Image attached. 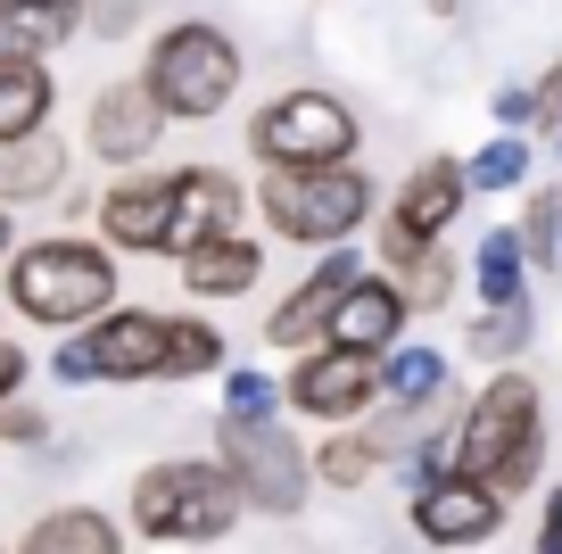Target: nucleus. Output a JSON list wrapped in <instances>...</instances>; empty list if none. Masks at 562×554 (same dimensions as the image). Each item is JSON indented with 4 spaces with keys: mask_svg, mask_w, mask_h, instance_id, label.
I'll return each instance as SVG.
<instances>
[{
    "mask_svg": "<svg viewBox=\"0 0 562 554\" xmlns=\"http://www.w3.org/2000/svg\"><path fill=\"white\" fill-rule=\"evenodd\" d=\"M546 398L529 373H488L463 414V439H456V480H480L496 497H521L529 480L546 472Z\"/></svg>",
    "mask_w": 562,
    "mask_h": 554,
    "instance_id": "nucleus-1",
    "label": "nucleus"
},
{
    "mask_svg": "<svg viewBox=\"0 0 562 554\" xmlns=\"http://www.w3.org/2000/svg\"><path fill=\"white\" fill-rule=\"evenodd\" d=\"M124 513H133L140 538H158V546H215V538H232V521L248 513V497L207 455H166V464H149L133 480Z\"/></svg>",
    "mask_w": 562,
    "mask_h": 554,
    "instance_id": "nucleus-2",
    "label": "nucleus"
},
{
    "mask_svg": "<svg viewBox=\"0 0 562 554\" xmlns=\"http://www.w3.org/2000/svg\"><path fill=\"white\" fill-rule=\"evenodd\" d=\"M9 307L42 331H75V323H108L116 314V257L100 241H34L9 257Z\"/></svg>",
    "mask_w": 562,
    "mask_h": 554,
    "instance_id": "nucleus-3",
    "label": "nucleus"
},
{
    "mask_svg": "<svg viewBox=\"0 0 562 554\" xmlns=\"http://www.w3.org/2000/svg\"><path fill=\"white\" fill-rule=\"evenodd\" d=\"M257 208L281 241L299 248H348V232L372 215V182L356 166H265L257 174Z\"/></svg>",
    "mask_w": 562,
    "mask_h": 554,
    "instance_id": "nucleus-4",
    "label": "nucleus"
},
{
    "mask_svg": "<svg viewBox=\"0 0 562 554\" xmlns=\"http://www.w3.org/2000/svg\"><path fill=\"white\" fill-rule=\"evenodd\" d=\"M140 84H149V100L166 108V124H207L232 108V91H240V51H232L224 25H166L158 42H149V67H140Z\"/></svg>",
    "mask_w": 562,
    "mask_h": 554,
    "instance_id": "nucleus-5",
    "label": "nucleus"
},
{
    "mask_svg": "<svg viewBox=\"0 0 562 554\" xmlns=\"http://www.w3.org/2000/svg\"><path fill=\"white\" fill-rule=\"evenodd\" d=\"M215 464L240 480L257 513H299L315 497V455L290 439V422H215Z\"/></svg>",
    "mask_w": 562,
    "mask_h": 554,
    "instance_id": "nucleus-6",
    "label": "nucleus"
},
{
    "mask_svg": "<svg viewBox=\"0 0 562 554\" xmlns=\"http://www.w3.org/2000/svg\"><path fill=\"white\" fill-rule=\"evenodd\" d=\"M248 149H257L265 166H348L356 157V117L331 91H281L273 108H257Z\"/></svg>",
    "mask_w": 562,
    "mask_h": 554,
    "instance_id": "nucleus-7",
    "label": "nucleus"
},
{
    "mask_svg": "<svg viewBox=\"0 0 562 554\" xmlns=\"http://www.w3.org/2000/svg\"><path fill=\"white\" fill-rule=\"evenodd\" d=\"M463 199H472V174H463L456 157H422V166L397 182V199H389V241L439 248L447 224L463 215Z\"/></svg>",
    "mask_w": 562,
    "mask_h": 554,
    "instance_id": "nucleus-8",
    "label": "nucleus"
},
{
    "mask_svg": "<svg viewBox=\"0 0 562 554\" xmlns=\"http://www.w3.org/2000/svg\"><path fill=\"white\" fill-rule=\"evenodd\" d=\"M175 191H182V174H124L116 191L100 199L108 248H124V257H166V248H175Z\"/></svg>",
    "mask_w": 562,
    "mask_h": 554,
    "instance_id": "nucleus-9",
    "label": "nucleus"
},
{
    "mask_svg": "<svg viewBox=\"0 0 562 554\" xmlns=\"http://www.w3.org/2000/svg\"><path fill=\"white\" fill-rule=\"evenodd\" d=\"M281 389H290V406H299L306 422H356L364 406H381V364L315 347V356H299V373H290Z\"/></svg>",
    "mask_w": 562,
    "mask_h": 554,
    "instance_id": "nucleus-10",
    "label": "nucleus"
},
{
    "mask_svg": "<svg viewBox=\"0 0 562 554\" xmlns=\"http://www.w3.org/2000/svg\"><path fill=\"white\" fill-rule=\"evenodd\" d=\"M364 281V265L348 257V248H331V257L315 265V274L299 281V290L281 298L273 314H265V340L273 347H323L331 340V323H339V307H348V290Z\"/></svg>",
    "mask_w": 562,
    "mask_h": 554,
    "instance_id": "nucleus-11",
    "label": "nucleus"
},
{
    "mask_svg": "<svg viewBox=\"0 0 562 554\" xmlns=\"http://www.w3.org/2000/svg\"><path fill=\"white\" fill-rule=\"evenodd\" d=\"M405 314H414V298H405L389 274H364V281L348 290V307H339V323H331V340H323V347L389 364V356L405 347Z\"/></svg>",
    "mask_w": 562,
    "mask_h": 554,
    "instance_id": "nucleus-12",
    "label": "nucleus"
},
{
    "mask_svg": "<svg viewBox=\"0 0 562 554\" xmlns=\"http://www.w3.org/2000/svg\"><path fill=\"white\" fill-rule=\"evenodd\" d=\"M166 133V108L149 100V84H100L91 91V157H108V166H140V157L158 149Z\"/></svg>",
    "mask_w": 562,
    "mask_h": 554,
    "instance_id": "nucleus-13",
    "label": "nucleus"
},
{
    "mask_svg": "<svg viewBox=\"0 0 562 554\" xmlns=\"http://www.w3.org/2000/svg\"><path fill=\"white\" fill-rule=\"evenodd\" d=\"M414 530L430 538V546L463 554V546H488L496 530H505V497L480 480H439V488H422L414 497Z\"/></svg>",
    "mask_w": 562,
    "mask_h": 554,
    "instance_id": "nucleus-14",
    "label": "nucleus"
},
{
    "mask_svg": "<svg viewBox=\"0 0 562 554\" xmlns=\"http://www.w3.org/2000/svg\"><path fill=\"white\" fill-rule=\"evenodd\" d=\"M166 314H108L100 331H91V364H100V381H166Z\"/></svg>",
    "mask_w": 562,
    "mask_h": 554,
    "instance_id": "nucleus-15",
    "label": "nucleus"
},
{
    "mask_svg": "<svg viewBox=\"0 0 562 554\" xmlns=\"http://www.w3.org/2000/svg\"><path fill=\"white\" fill-rule=\"evenodd\" d=\"M232 224H240V182H232L224 166H191L175 191V248L166 257H191V248L207 241H232Z\"/></svg>",
    "mask_w": 562,
    "mask_h": 554,
    "instance_id": "nucleus-16",
    "label": "nucleus"
},
{
    "mask_svg": "<svg viewBox=\"0 0 562 554\" xmlns=\"http://www.w3.org/2000/svg\"><path fill=\"white\" fill-rule=\"evenodd\" d=\"M91 0H0V58H50L67 34H83Z\"/></svg>",
    "mask_w": 562,
    "mask_h": 554,
    "instance_id": "nucleus-17",
    "label": "nucleus"
},
{
    "mask_svg": "<svg viewBox=\"0 0 562 554\" xmlns=\"http://www.w3.org/2000/svg\"><path fill=\"white\" fill-rule=\"evenodd\" d=\"M50 67L42 58H0V149L50 133Z\"/></svg>",
    "mask_w": 562,
    "mask_h": 554,
    "instance_id": "nucleus-18",
    "label": "nucleus"
},
{
    "mask_svg": "<svg viewBox=\"0 0 562 554\" xmlns=\"http://www.w3.org/2000/svg\"><path fill=\"white\" fill-rule=\"evenodd\" d=\"M257 274H265V248L248 241V232L207 241V248L182 257V290H199V298H248V290H257Z\"/></svg>",
    "mask_w": 562,
    "mask_h": 554,
    "instance_id": "nucleus-19",
    "label": "nucleus"
},
{
    "mask_svg": "<svg viewBox=\"0 0 562 554\" xmlns=\"http://www.w3.org/2000/svg\"><path fill=\"white\" fill-rule=\"evenodd\" d=\"M18 554H124L116 521L100 513V505H58V513H42L34 530H25Z\"/></svg>",
    "mask_w": 562,
    "mask_h": 554,
    "instance_id": "nucleus-20",
    "label": "nucleus"
},
{
    "mask_svg": "<svg viewBox=\"0 0 562 554\" xmlns=\"http://www.w3.org/2000/svg\"><path fill=\"white\" fill-rule=\"evenodd\" d=\"M472 281H480V307H529V248H521V232H513V224L480 232Z\"/></svg>",
    "mask_w": 562,
    "mask_h": 554,
    "instance_id": "nucleus-21",
    "label": "nucleus"
},
{
    "mask_svg": "<svg viewBox=\"0 0 562 554\" xmlns=\"http://www.w3.org/2000/svg\"><path fill=\"white\" fill-rule=\"evenodd\" d=\"M67 141H18V149H0V208H9V199H58L67 191Z\"/></svg>",
    "mask_w": 562,
    "mask_h": 554,
    "instance_id": "nucleus-22",
    "label": "nucleus"
},
{
    "mask_svg": "<svg viewBox=\"0 0 562 554\" xmlns=\"http://www.w3.org/2000/svg\"><path fill=\"white\" fill-rule=\"evenodd\" d=\"M381 398L389 414H422V406L447 398V347H397L381 364Z\"/></svg>",
    "mask_w": 562,
    "mask_h": 554,
    "instance_id": "nucleus-23",
    "label": "nucleus"
},
{
    "mask_svg": "<svg viewBox=\"0 0 562 554\" xmlns=\"http://www.w3.org/2000/svg\"><path fill=\"white\" fill-rule=\"evenodd\" d=\"M381 274L397 281L414 307H447V298H456V257H447V248H405V241H381Z\"/></svg>",
    "mask_w": 562,
    "mask_h": 554,
    "instance_id": "nucleus-24",
    "label": "nucleus"
},
{
    "mask_svg": "<svg viewBox=\"0 0 562 554\" xmlns=\"http://www.w3.org/2000/svg\"><path fill=\"white\" fill-rule=\"evenodd\" d=\"M538 340V307H480L472 323H463V356L496 364V373H513V356Z\"/></svg>",
    "mask_w": 562,
    "mask_h": 554,
    "instance_id": "nucleus-25",
    "label": "nucleus"
},
{
    "mask_svg": "<svg viewBox=\"0 0 562 554\" xmlns=\"http://www.w3.org/2000/svg\"><path fill=\"white\" fill-rule=\"evenodd\" d=\"M207 373H224V331L199 323V314H175V331H166V381H207Z\"/></svg>",
    "mask_w": 562,
    "mask_h": 554,
    "instance_id": "nucleus-26",
    "label": "nucleus"
},
{
    "mask_svg": "<svg viewBox=\"0 0 562 554\" xmlns=\"http://www.w3.org/2000/svg\"><path fill=\"white\" fill-rule=\"evenodd\" d=\"M529 166H538V157H529V133H496L480 157H463L472 191H521V182H529Z\"/></svg>",
    "mask_w": 562,
    "mask_h": 554,
    "instance_id": "nucleus-27",
    "label": "nucleus"
},
{
    "mask_svg": "<svg viewBox=\"0 0 562 554\" xmlns=\"http://www.w3.org/2000/svg\"><path fill=\"white\" fill-rule=\"evenodd\" d=\"M372 472H381V447H372L364 431L323 439V455H315V480H323V488H364Z\"/></svg>",
    "mask_w": 562,
    "mask_h": 554,
    "instance_id": "nucleus-28",
    "label": "nucleus"
},
{
    "mask_svg": "<svg viewBox=\"0 0 562 554\" xmlns=\"http://www.w3.org/2000/svg\"><path fill=\"white\" fill-rule=\"evenodd\" d=\"M521 248H529V265H562V191H529L521 199Z\"/></svg>",
    "mask_w": 562,
    "mask_h": 554,
    "instance_id": "nucleus-29",
    "label": "nucleus"
},
{
    "mask_svg": "<svg viewBox=\"0 0 562 554\" xmlns=\"http://www.w3.org/2000/svg\"><path fill=\"white\" fill-rule=\"evenodd\" d=\"M281 398H290V389H281L273 373H257V364H232V373H224V414L232 422H273Z\"/></svg>",
    "mask_w": 562,
    "mask_h": 554,
    "instance_id": "nucleus-30",
    "label": "nucleus"
},
{
    "mask_svg": "<svg viewBox=\"0 0 562 554\" xmlns=\"http://www.w3.org/2000/svg\"><path fill=\"white\" fill-rule=\"evenodd\" d=\"M488 108H496V124H505V133H529V124H546V91H538V84H505Z\"/></svg>",
    "mask_w": 562,
    "mask_h": 554,
    "instance_id": "nucleus-31",
    "label": "nucleus"
},
{
    "mask_svg": "<svg viewBox=\"0 0 562 554\" xmlns=\"http://www.w3.org/2000/svg\"><path fill=\"white\" fill-rule=\"evenodd\" d=\"M83 34L133 42V34H140V0H91V9H83Z\"/></svg>",
    "mask_w": 562,
    "mask_h": 554,
    "instance_id": "nucleus-32",
    "label": "nucleus"
},
{
    "mask_svg": "<svg viewBox=\"0 0 562 554\" xmlns=\"http://www.w3.org/2000/svg\"><path fill=\"white\" fill-rule=\"evenodd\" d=\"M42 439H50V422L34 406H0V447H42Z\"/></svg>",
    "mask_w": 562,
    "mask_h": 554,
    "instance_id": "nucleus-33",
    "label": "nucleus"
},
{
    "mask_svg": "<svg viewBox=\"0 0 562 554\" xmlns=\"http://www.w3.org/2000/svg\"><path fill=\"white\" fill-rule=\"evenodd\" d=\"M50 381H100V364H91V340H58V356H50Z\"/></svg>",
    "mask_w": 562,
    "mask_h": 554,
    "instance_id": "nucleus-34",
    "label": "nucleus"
},
{
    "mask_svg": "<svg viewBox=\"0 0 562 554\" xmlns=\"http://www.w3.org/2000/svg\"><path fill=\"white\" fill-rule=\"evenodd\" d=\"M18 381H25V347L0 331V406H18Z\"/></svg>",
    "mask_w": 562,
    "mask_h": 554,
    "instance_id": "nucleus-35",
    "label": "nucleus"
},
{
    "mask_svg": "<svg viewBox=\"0 0 562 554\" xmlns=\"http://www.w3.org/2000/svg\"><path fill=\"white\" fill-rule=\"evenodd\" d=\"M538 554H562V480H554V497H546V521H538Z\"/></svg>",
    "mask_w": 562,
    "mask_h": 554,
    "instance_id": "nucleus-36",
    "label": "nucleus"
},
{
    "mask_svg": "<svg viewBox=\"0 0 562 554\" xmlns=\"http://www.w3.org/2000/svg\"><path fill=\"white\" fill-rule=\"evenodd\" d=\"M9 241H18V224H9V208H0V257H9Z\"/></svg>",
    "mask_w": 562,
    "mask_h": 554,
    "instance_id": "nucleus-37",
    "label": "nucleus"
},
{
    "mask_svg": "<svg viewBox=\"0 0 562 554\" xmlns=\"http://www.w3.org/2000/svg\"><path fill=\"white\" fill-rule=\"evenodd\" d=\"M0 554H9V546H0Z\"/></svg>",
    "mask_w": 562,
    "mask_h": 554,
    "instance_id": "nucleus-38",
    "label": "nucleus"
},
{
    "mask_svg": "<svg viewBox=\"0 0 562 554\" xmlns=\"http://www.w3.org/2000/svg\"><path fill=\"white\" fill-rule=\"evenodd\" d=\"M554 157H562V149H554Z\"/></svg>",
    "mask_w": 562,
    "mask_h": 554,
    "instance_id": "nucleus-39",
    "label": "nucleus"
}]
</instances>
